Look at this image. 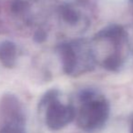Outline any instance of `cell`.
<instances>
[{"label": "cell", "mask_w": 133, "mask_h": 133, "mask_svg": "<svg viewBox=\"0 0 133 133\" xmlns=\"http://www.w3.org/2000/svg\"><path fill=\"white\" fill-rule=\"evenodd\" d=\"M20 124H15L12 127L6 129L4 131H2V133H24L23 129L20 127Z\"/></svg>", "instance_id": "obj_6"}, {"label": "cell", "mask_w": 133, "mask_h": 133, "mask_svg": "<svg viewBox=\"0 0 133 133\" xmlns=\"http://www.w3.org/2000/svg\"><path fill=\"white\" fill-rule=\"evenodd\" d=\"M132 2H133V0H132Z\"/></svg>", "instance_id": "obj_9"}, {"label": "cell", "mask_w": 133, "mask_h": 133, "mask_svg": "<svg viewBox=\"0 0 133 133\" xmlns=\"http://www.w3.org/2000/svg\"><path fill=\"white\" fill-rule=\"evenodd\" d=\"M58 53L63 69L71 76L81 75L91 70L96 60L92 48L83 40L61 44Z\"/></svg>", "instance_id": "obj_2"}, {"label": "cell", "mask_w": 133, "mask_h": 133, "mask_svg": "<svg viewBox=\"0 0 133 133\" xmlns=\"http://www.w3.org/2000/svg\"><path fill=\"white\" fill-rule=\"evenodd\" d=\"M46 33H45L44 31H38L37 34H36L35 36V38L37 39V42H42V41H44L45 39H46Z\"/></svg>", "instance_id": "obj_7"}, {"label": "cell", "mask_w": 133, "mask_h": 133, "mask_svg": "<svg viewBox=\"0 0 133 133\" xmlns=\"http://www.w3.org/2000/svg\"><path fill=\"white\" fill-rule=\"evenodd\" d=\"M130 133H133V118L131 119V124H130Z\"/></svg>", "instance_id": "obj_8"}, {"label": "cell", "mask_w": 133, "mask_h": 133, "mask_svg": "<svg viewBox=\"0 0 133 133\" xmlns=\"http://www.w3.org/2000/svg\"><path fill=\"white\" fill-rule=\"evenodd\" d=\"M46 109V124L52 130H59L76 118V110L71 105H65L58 100V91L50 89L41 100Z\"/></svg>", "instance_id": "obj_3"}, {"label": "cell", "mask_w": 133, "mask_h": 133, "mask_svg": "<svg viewBox=\"0 0 133 133\" xmlns=\"http://www.w3.org/2000/svg\"><path fill=\"white\" fill-rule=\"evenodd\" d=\"M81 103L76 111L78 127L88 132H93L104 127L109 117V104L105 98L93 90H84L79 96Z\"/></svg>", "instance_id": "obj_1"}, {"label": "cell", "mask_w": 133, "mask_h": 133, "mask_svg": "<svg viewBox=\"0 0 133 133\" xmlns=\"http://www.w3.org/2000/svg\"><path fill=\"white\" fill-rule=\"evenodd\" d=\"M59 14L64 22L68 23L71 26H75L80 21V13L77 8H75L72 5L66 4L62 6L59 9Z\"/></svg>", "instance_id": "obj_4"}, {"label": "cell", "mask_w": 133, "mask_h": 133, "mask_svg": "<svg viewBox=\"0 0 133 133\" xmlns=\"http://www.w3.org/2000/svg\"><path fill=\"white\" fill-rule=\"evenodd\" d=\"M1 57L3 60L6 61V65L11 66L14 63L16 57V48L11 43H6L2 46L1 49Z\"/></svg>", "instance_id": "obj_5"}]
</instances>
